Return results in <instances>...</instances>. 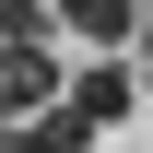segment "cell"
<instances>
[{
  "label": "cell",
  "instance_id": "6da1fadb",
  "mask_svg": "<svg viewBox=\"0 0 153 153\" xmlns=\"http://www.w3.org/2000/svg\"><path fill=\"white\" fill-rule=\"evenodd\" d=\"M130 94H141V71H130V59H82L59 106H71L82 130H118V118H130Z\"/></svg>",
  "mask_w": 153,
  "mask_h": 153
},
{
  "label": "cell",
  "instance_id": "7a4b0ae2",
  "mask_svg": "<svg viewBox=\"0 0 153 153\" xmlns=\"http://www.w3.org/2000/svg\"><path fill=\"white\" fill-rule=\"evenodd\" d=\"M47 12H59V36H82V47H106V59L141 47V0H47Z\"/></svg>",
  "mask_w": 153,
  "mask_h": 153
}]
</instances>
